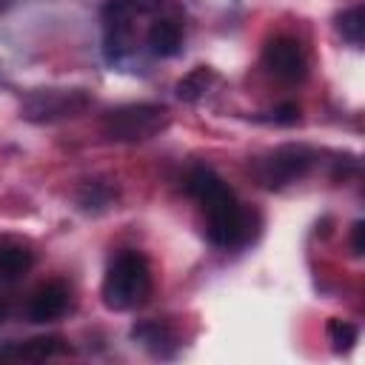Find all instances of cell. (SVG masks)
Returning <instances> with one entry per match:
<instances>
[{
	"instance_id": "obj_4",
	"label": "cell",
	"mask_w": 365,
	"mask_h": 365,
	"mask_svg": "<svg viewBox=\"0 0 365 365\" xmlns=\"http://www.w3.org/2000/svg\"><path fill=\"white\" fill-rule=\"evenodd\" d=\"M311 163H314V154L308 148H302V145H282V148H277L271 157H265L257 165V174H259L265 188H282V185L305 177Z\"/></svg>"
},
{
	"instance_id": "obj_16",
	"label": "cell",
	"mask_w": 365,
	"mask_h": 365,
	"mask_svg": "<svg viewBox=\"0 0 365 365\" xmlns=\"http://www.w3.org/2000/svg\"><path fill=\"white\" fill-rule=\"evenodd\" d=\"M271 120L279 123V125H294V123L299 120V108H297L294 103H285V106H279L277 111H271Z\"/></svg>"
},
{
	"instance_id": "obj_11",
	"label": "cell",
	"mask_w": 365,
	"mask_h": 365,
	"mask_svg": "<svg viewBox=\"0 0 365 365\" xmlns=\"http://www.w3.org/2000/svg\"><path fill=\"white\" fill-rule=\"evenodd\" d=\"M214 80V71L211 68H205V66H200V68H194V71H188L180 83H177V97L180 100H185V103H194L197 97H202L205 94V88H208V83Z\"/></svg>"
},
{
	"instance_id": "obj_6",
	"label": "cell",
	"mask_w": 365,
	"mask_h": 365,
	"mask_svg": "<svg viewBox=\"0 0 365 365\" xmlns=\"http://www.w3.org/2000/svg\"><path fill=\"white\" fill-rule=\"evenodd\" d=\"M88 106V97L83 91H40L34 94L23 114L29 120H57V117H71Z\"/></svg>"
},
{
	"instance_id": "obj_9",
	"label": "cell",
	"mask_w": 365,
	"mask_h": 365,
	"mask_svg": "<svg viewBox=\"0 0 365 365\" xmlns=\"http://www.w3.org/2000/svg\"><path fill=\"white\" fill-rule=\"evenodd\" d=\"M180 43H182V31L174 20H157L151 23L148 29V46L157 57H171L180 51Z\"/></svg>"
},
{
	"instance_id": "obj_8",
	"label": "cell",
	"mask_w": 365,
	"mask_h": 365,
	"mask_svg": "<svg viewBox=\"0 0 365 365\" xmlns=\"http://www.w3.org/2000/svg\"><path fill=\"white\" fill-rule=\"evenodd\" d=\"M66 305H68V288L63 282H48L34 294V299L29 305V319L31 322H51L66 311Z\"/></svg>"
},
{
	"instance_id": "obj_10",
	"label": "cell",
	"mask_w": 365,
	"mask_h": 365,
	"mask_svg": "<svg viewBox=\"0 0 365 365\" xmlns=\"http://www.w3.org/2000/svg\"><path fill=\"white\" fill-rule=\"evenodd\" d=\"M31 268V251L20 248V245H9L0 251V279L14 282L20 279L26 271Z\"/></svg>"
},
{
	"instance_id": "obj_15",
	"label": "cell",
	"mask_w": 365,
	"mask_h": 365,
	"mask_svg": "<svg viewBox=\"0 0 365 365\" xmlns=\"http://www.w3.org/2000/svg\"><path fill=\"white\" fill-rule=\"evenodd\" d=\"M60 348V339L57 336H37V339H31L29 345H23L17 354L20 356H29V359H46V356H51L54 351Z\"/></svg>"
},
{
	"instance_id": "obj_19",
	"label": "cell",
	"mask_w": 365,
	"mask_h": 365,
	"mask_svg": "<svg viewBox=\"0 0 365 365\" xmlns=\"http://www.w3.org/2000/svg\"><path fill=\"white\" fill-rule=\"evenodd\" d=\"M3 319H6V305L0 302V322H3Z\"/></svg>"
},
{
	"instance_id": "obj_1",
	"label": "cell",
	"mask_w": 365,
	"mask_h": 365,
	"mask_svg": "<svg viewBox=\"0 0 365 365\" xmlns=\"http://www.w3.org/2000/svg\"><path fill=\"white\" fill-rule=\"evenodd\" d=\"M185 191L202 202L205 208V220H208V240L220 248H234L245 240L248 234V222L245 214L234 197V191L205 165L194 168L185 180Z\"/></svg>"
},
{
	"instance_id": "obj_2",
	"label": "cell",
	"mask_w": 365,
	"mask_h": 365,
	"mask_svg": "<svg viewBox=\"0 0 365 365\" xmlns=\"http://www.w3.org/2000/svg\"><path fill=\"white\" fill-rule=\"evenodd\" d=\"M151 294V268L143 254L120 251L103 279V302L111 311H128L148 299Z\"/></svg>"
},
{
	"instance_id": "obj_5",
	"label": "cell",
	"mask_w": 365,
	"mask_h": 365,
	"mask_svg": "<svg viewBox=\"0 0 365 365\" xmlns=\"http://www.w3.org/2000/svg\"><path fill=\"white\" fill-rule=\"evenodd\" d=\"M131 17L134 6L128 0H108L103 9V37L108 60H120L131 43Z\"/></svg>"
},
{
	"instance_id": "obj_12",
	"label": "cell",
	"mask_w": 365,
	"mask_h": 365,
	"mask_svg": "<svg viewBox=\"0 0 365 365\" xmlns=\"http://www.w3.org/2000/svg\"><path fill=\"white\" fill-rule=\"evenodd\" d=\"M339 31L351 46H362V34H365V11H362V6H354V9L342 11Z\"/></svg>"
},
{
	"instance_id": "obj_13",
	"label": "cell",
	"mask_w": 365,
	"mask_h": 365,
	"mask_svg": "<svg viewBox=\"0 0 365 365\" xmlns=\"http://www.w3.org/2000/svg\"><path fill=\"white\" fill-rule=\"evenodd\" d=\"M325 331H328V339L334 342L336 351H345V348H351L356 342V328L351 322H345V319H328Z\"/></svg>"
},
{
	"instance_id": "obj_18",
	"label": "cell",
	"mask_w": 365,
	"mask_h": 365,
	"mask_svg": "<svg viewBox=\"0 0 365 365\" xmlns=\"http://www.w3.org/2000/svg\"><path fill=\"white\" fill-rule=\"evenodd\" d=\"M128 3L134 6V11H151V9H154L160 0H128Z\"/></svg>"
},
{
	"instance_id": "obj_7",
	"label": "cell",
	"mask_w": 365,
	"mask_h": 365,
	"mask_svg": "<svg viewBox=\"0 0 365 365\" xmlns=\"http://www.w3.org/2000/svg\"><path fill=\"white\" fill-rule=\"evenodd\" d=\"M268 71H274L279 80H288V83H297L305 77V54H302V46L291 37H277L265 46V54H262Z\"/></svg>"
},
{
	"instance_id": "obj_14",
	"label": "cell",
	"mask_w": 365,
	"mask_h": 365,
	"mask_svg": "<svg viewBox=\"0 0 365 365\" xmlns=\"http://www.w3.org/2000/svg\"><path fill=\"white\" fill-rule=\"evenodd\" d=\"M134 339H140L143 345H148L154 354H163V342H168L171 336H168V331L160 328L157 322H145V325L134 328ZM163 356H165V354H163Z\"/></svg>"
},
{
	"instance_id": "obj_17",
	"label": "cell",
	"mask_w": 365,
	"mask_h": 365,
	"mask_svg": "<svg viewBox=\"0 0 365 365\" xmlns=\"http://www.w3.org/2000/svg\"><path fill=\"white\" fill-rule=\"evenodd\" d=\"M351 245H354V254L362 257L365 254V222H354V234H351Z\"/></svg>"
},
{
	"instance_id": "obj_3",
	"label": "cell",
	"mask_w": 365,
	"mask_h": 365,
	"mask_svg": "<svg viewBox=\"0 0 365 365\" xmlns=\"http://www.w3.org/2000/svg\"><path fill=\"white\" fill-rule=\"evenodd\" d=\"M165 123L168 117L163 106L140 103V106H123L117 111H108L103 120V131L108 134V140L137 143V140L154 137L160 128H165Z\"/></svg>"
}]
</instances>
